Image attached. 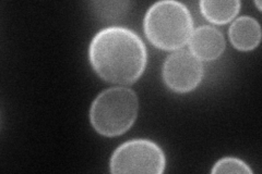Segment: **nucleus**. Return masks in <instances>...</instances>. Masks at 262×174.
I'll return each mask as SVG.
<instances>
[{"mask_svg": "<svg viewBox=\"0 0 262 174\" xmlns=\"http://www.w3.org/2000/svg\"><path fill=\"white\" fill-rule=\"evenodd\" d=\"M89 62L103 81L116 85L134 84L147 64L146 47L141 37L125 27L98 31L90 41Z\"/></svg>", "mask_w": 262, "mask_h": 174, "instance_id": "nucleus-1", "label": "nucleus"}, {"mask_svg": "<svg viewBox=\"0 0 262 174\" xmlns=\"http://www.w3.org/2000/svg\"><path fill=\"white\" fill-rule=\"evenodd\" d=\"M193 30L189 9L175 0H162L153 4L143 19L146 38L154 47L166 52H175L187 45Z\"/></svg>", "mask_w": 262, "mask_h": 174, "instance_id": "nucleus-2", "label": "nucleus"}, {"mask_svg": "<svg viewBox=\"0 0 262 174\" xmlns=\"http://www.w3.org/2000/svg\"><path fill=\"white\" fill-rule=\"evenodd\" d=\"M139 112V99L127 86H114L98 94L89 110L92 128L105 137H117L134 126Z\"/></svg>", "mask_w": 262, "mask_h": 174, "instance_id": "nucleus-3", "label": "nucleus"}, {"mask_svg": "<svg viewBox=\"0 0 262 174\" xmlns=\"http://www.w3.org/2000/svg\"><path fill=\"white\" fill-rule=\"evenodd\" d=\"M166 168V156L151 139L135 138L119 145L112 154L110 171L119 173L162 174Z\"/></svg>", "mask_w": 262, "mask_h": 174, "instance_id": "nucleus-4", "label": "nucleus"}, {"mask_svg": "<svg viewBox=\"0 0 262 174\" xmlns=\"http://www.w3.org/2000/svg\"><path fill=\"white\" fill-rule=\"evenodd\" d=\"M203 76L202 61L185 49L173 52L163 63L162 79L164 84L177 94L192 92L200 85Z\"/></svg>", "mask_w": 262, "mask_h": 174, "instance_id": "nucleus-5", "label": "nucleus"}, {"mask_svg": "<svg viewBox=\"0 0 262 174\" xmlns=\"http://www.w3.org/2000/svg\"><path fill=\"white\" fill-rule=\"evenodd\" d=\"M188 47L199 60L214 61L225 52L226 41L222 32L216 28L202 26L193 30Z\"/></svg>", "mask_w": 262, "mask_h": 174, "instance_id": "nucleus-6", "label": "nucleus"}, {"mask_svg": "<svg viewBox=\"0 0 262 174\" xmlns=\"http://www.w3.org/2000/svg\"><path fill=\"white\" fill-rule=\"evenodd\" d=\"M228 38L232 46L239 52H251L261 41V27L250 15H243L233 21L228 29Z\"/></svg>", "mask_w": 262, "mask_h": 174, "instance_id": "nucleus-7", "label": "nucleus"}, {"mask_svg": "<svg viewBox=\"0 0 262 174\" xmlns=\"http://www.w3.org/2000/svg\"><path fill=\"white\" fill-rule=\"evenodd\" d=\"M239 0H228V2H213L202 0L199 3L200 12L209 22L215 26H224L236 19L241 11Z\"/></svg>", "mask_w": 262, "mask_h": 174, "instance_id": "nucleus-8", "label": "nucleus"}, {"mask_svg": "<svg viewBox=\"0 0 262 174\" xmlns=\"http://www.w3.org/2000/svg\"><path fill=\"white\" fill-rule=\"evenodd\" d=\"M212 174L221 173H239V174H252L253 171L249 165L236 157H224L217 160L211 170Z\"/></svg>", "mask_w": 262, "mask_h": 174, "instance_id": "nucleus-9", "label": "nucleus"}, {"mask_svg": "<svg viewBox=\"0 0 262 174\" xmlns=\"http://www.w3.org/2000/svg\"><path fill=\"white\" fill-rule=\"evenodd\" d=\"M255 5L258 7V10H259V11L262 10V9H261V3H260V2H255Z\"/></svg>", "mask_w": 262, "mask_h": 174, "instance_id": "nucleus-10", "label": "nucleus"}]
</instances>
